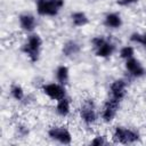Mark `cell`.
Segmentation results:
<instances>
[{
  "mask_svg": "<svg viewBox=\"0 0 146 146\" xmlns=\"http://www.w3.org/2000/svg\"><path fill=\"white\" fill-rule=\"evenodd\" d=\"M42 46V40L39 34H31L27 38V41L23 44L22 51L30 58L32 63H35L39 60L40 57V50Z\"/></svg>",
  "mask_w": 146,
  "mask_h": 146,
  "instance_id": "6da1fadb",
  "label": "cell"
},
{
  "mask_svg": "<svg viewBox=\"0 0 146 146\" xmlns=\"http://www.w3.org/2000/svg\"><path fill=\"white\" fill-rule=\"evenodd\" d=\"M64 6V0H36V11L41 16H56Z\"/></svg>",
  "mask_w": 146,
  "mask_h": 146,
  "instance_id": "7a4b0ae2",
  "label": "cell"
},
{
  "mask_svg": "<svg viewBox=\"0 0 146 146\" xmlns=\"http://www.w3.org/2000/svg\"><path fill=\"white\" fill-rule=\"evenodd\" d=\"M112 139L116 144H132L139 140V133L133 129L116 127L113 132Z\"/></svg>",
  "mask_w": 146,
  "mask_h": 146,
  "instance_id": "3957f363",
  "label": "cell"
},
{
  "mask_svg": "<svg viewBox=\"0 0 146 146\" xmlns=\"http://www.w3.org/2000/svg\"><path fill=\"white\" fill-rule=\"evenodd\" d=\"M80 116L82 121L86 124H92L97 120V113H96V106L92 99H86L83 100L81 107H80Z\"/></svg>",
  "mask_w": 146,
  "mask_h": 146,
  "instance_id": "277c9868",
  "label": "cell"
},
{
  "mask_svg": "<svg viewBox=\"0 0 146 146\" xmlns=\"http://www.w3.org/2000/svg\"><path fill=\"white\" fill-rule=\"evenodd\" d=\"M120 102L119 99H115L113 97H110L105 104H104V107H103V111H102V119L104 122L108 123L111 122L115 115H116V112L120 107Z\"/></svg>",
  "mask_w": 146,
  "mask_h": 146,
  "instance_id": "5b68a950",
  "label": "cell"
},
{
  "mask_svg": "<svg viewBox=\"0 0 146 146\" xmlns=\"http://www.w3.org/2000/svg\"><path fill=\"white\" fill-rule=\"evenodd\" d=\"M48 136L63 145H68L72 141V135L65 127H51L48 130Z\"/></svg>",
  "mask_w": 146,
  "mask_h": 146,
  "instance_id": "8992f818",
  "label": "cell"
},
{
  "mask_svg": "<svg viewBox=\"0 0 146 146\" xmlns=\"http://www.w3.org/2000/svg\"><path fill=\"white\" fill-rule=\"evenodd\" d=\"M42 91L49 98L54 100H59L66 97V89L60 83H47L42 86Z\"/></svg>",
  "mask_w": 146,
  "mask_h": 146,
  "instance_id": "52a82bcc",
  "label": "cell"
},
{
  "mask_svg": "<svg viewBox=\"0 0 146 146\" xmlns=\"http://www.w3.org/2000/svg\"><path fill=\"white\" fill-rule=\"evenodd\" d=\"M111 97L122 100L127 94V82L123 79H116L111 83Z\"/></svg>",
  "mask_w": 146,
  "mask_h": 146,
  "instance_id": "ba28073f",
  "label": "cell"
},
{
  "mask_svg": "<svg viewBox=\"0 0 146 146\" xmlns=\"http://www.w3.org/2000/svg\"><path fill=\"white\" fill-rule=\"evenodd\" d=\"M125 68L135 78H140V76H144L146 74V70L140 64V62L138 59H136L135 57H131V58L127 59V62H125Z\"/></svg>",
  "mask_w": 146,
  "mask_h": 146,
  "instance_id": "9c48e42d",
  "label": "cell"
},
{
  "mask_svg": "<svg viewBox=\"0 0 146 146\" xmlns=\"http://www.w3.org/2000/svg\"><path fill=\"white\" fill-rule=\"evenodd\" d=\"M18 21H19L21 29L26 31V32H32L35 29L36 21H35V17L32 14H27V13L21 14L19 17H18Z\"/></svg>",
  "mask_w": 146,
  "mask_h": 146,
  "instance_id": "30bf717a",
  "label": "cell"
},
{
  "mask_svg": "<svg viewBox=\"0 0 146 146\" xmlns=\"http://www.w3.org/2000/svg\"><path fill=\"white\" fill-rule=\"evenodd\" d=\"M80 50H81V46L74 40L66 41L62 48V52L65 57H74L80 52Z\"/></svg>",
  "mask_w": 146,
  "mask_h": 146,
  "instance_id": "8fae6325",
  "label": "cell"
},
{
  "mask_svg": "<svg viewBox=\"0 0 146 146\" xmlns=\"http://www.w3.org/2000/svg\"><path fill=\"white\" fill-rule=\"evenodd\" d=\"M114 50H115L114 43L111 42L108 39H106L102 46L96 48V56L102 57V58H106V57H110L114 52Z\"/></svg>",
  "mask_w": 146,
  "mask_h": 146,
  "instance_id": "7c38bea8",
  "label": "cell"
},
{
  "mask_svg": "<svg viewBox=\"0 0 146 146\" xmlns=\"http://www.w3.org/2000/svg\"><path fill=\"white\" fill-rule=\"evenodd\" d=\"M104 24H105V26L111 27V29H119L122 25V18L116 13H110L105 16Z\"/></svg>",
  "mask_w": 146,
  "mask_h": 146,
  "instance_id": "4fadbf2b",
  "label": "cell"
},
{
  "mask_svg": "<svg viewBox=\"0 0 146 146\" xmlns=\"http://www.w3.org/2000/svg\"><path fill=\"white\" fill-rule=\"evenodd\" d=\"M71 18H72V23L74 26L76 27H80V26H84L89 23V18L88 16L83 13V11H75L71 15Z\"/></svg>",
  "mask_w": 146,
  "mask_h": 146,
  "instance_id": "5bb4252c",
  "label": "cell"
},
{
  "mask_svg": "<svg viewBox=\"0 0 146 146\" xmlns=\"http://www.w3.org/2000/svg\"><path fill=\"white\" fill-rule=\"evenodd\" d=\"M68 78H70V72H68V67L65 65H59L56 70V79L57 82L60 84H66L68 82Z\"/></svg>",
  "mask_w": 146,
  "mask_h": 146,
  "instance_id": "9a60e30c",
  "label": "cell"
},
{
  "mask_svg": "<svg viewBox=\"0 0 146 146\" xmlns=\"http://www.w3.org/2000/svg\"><path fill=\"white\" fill-rule=\"evenodd\" d=\"M70 105H71L70 99L66 98V97L57 100V105H56V112H57V114L60 115V116L68 115V113H70Z\"/></svg>",
  "mask_w": 146,
  "mask_h": 146,
  "instance_id": "2e32d148",
  "label": "cell"
},
{
  "mask_svg": "<svg viewBox=\"0 0 146 146\" xmlns=\"http://www.w3.org/2000/svg\"><path fill=\"white\" fill-rule=\"evenodd\" d=\"M10 95L15 100H18V102H22L25 98L24 90L19 84H13L10 87Z\"/></svg>",
  "mask_w": 146,
  "mask_h": 146,
  "instance_id": "e0dca14e",
  "label": "cell"
},
{
  "mask_svg": "<svg viewBox=\"0 0 146 146\" xmlns=\"http://www.w3.org/2000/svg\"><path fill=\"white\" fill-rule=\"evenodd\" d=\"M133 55H135V49L131 46H125L120 50V57L125 59V60L133 57Z\"/></svg>",
  "mask_w": 146,
  "mask_h": 146,
  "instance_id": "ac0fdd59",
  "label": "cell"
},
{
  "mask_svg": "<svg viewBox=\"0 0 146 146\" xmlns=\"http://www.w3.org/2000/svg\"><path fill=\"white\" fill-rule=\"evenodd\" d=\"M105 40H106V38H104L103 35H98V36H95V38H92V40H91V43H92L94 48L96 49V48H98L99 46H102V44L105 42Z\"/></svg>",
  "mask_w": 146,
  "mask_h": 146,
  "instance_id": "d6986e66",
  "label": "cell"
},
{
  "mask_svg": "<svg viewBox=\"0 0 146 146\" xmlns=\"http://www.w3.org/2000/svg\"><path fill=\"white\" fill-rule=\"evenodd\" d=\"M90 144L94 145V146H100V145H104V144H105L104 137H103V136H97V137H95V138L91 140Z\"/></svg>",
  "mask_w": 146,
  "mask_h": 146,
  "instance_id": "ffe728a7",
  "label": "cell"
},
{
  "mask_svg": "<svg viewBox=\"0 0 146 146\" xmlns=\"http://www.w3.org/2000/svg\"><path fill=\"white\" fill-rule=\"evenodd\" d=\"M141 34L140 33H137V32H135V33H132L131 35H130V40L132 41V42H136V43H141Z\"/></svg>",
  "mask_w": 146,
  "mask_h": 146,
  "instance_id": "44dd1931",
  "label": "cell"
},
{
  "mask_svg": "<svg viewBox=\"0 0 146 146\" xmlns=\"http://www.w3.org/2000/svg\"><path fill=\"white\" fill-rule=\"evenodd\" d=\"M17 132H18V136L25 137L29 133V129L26 127H24V125H18L17 127Z\"/></svg>",
  "mask_w": 146,
  "mask_h": 146,
  "instance_id": "7402d4cb",
  "label": "cell"
},
{
  "mask_svg": "<svg viewBox=\"0 0 146 146\" xmlns=\"http://www.w3.org/2000/svg\"><path fill=\"white\" fill-rule=\"evenodd\" d=\"M137 1L138 0H117V3L121 6H129V5H132Z\"/></svg>",
  "mask_w": 146,
  "mask_h": 146,
  "instance_id": "603a6c76",
  "label": "cell"
},
{
  "mask_svg": "<svg viewBox=\"0 0 146 146\" xmlns=\"http://www.w3.org/2000/svg\"><path fill=\"white\" fill-rule=\"evenodd\" d=\"M143 36H141V44H144V46H146V33H144V34H141Z\"/></svg>",
  "mask_w": 146,
  "mask_h": 146,
  "instance_id": "cb8c5ba5",
  "label": "cell"
},
{
  "mask_svg": "<svg viewBox=\"0 0 146 146\" xmlns=\"http://www.w3.org/2000/svg\"><path fill=\"white\" fill-rule=\"evenodd\" d=\"M145 48H146V46H145Z\"/></svg>",
  "mask_w": 146,
  "mask_h": 146,
  "instance_id": "d4e9b609",
  "label": "cell"
}]
</instances>
